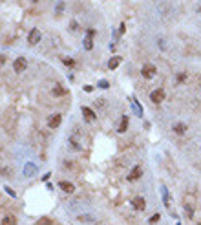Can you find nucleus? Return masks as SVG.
<instances>
[{"label": "nucleus", "mask_w": 201, "mask_h": 225, "mask_svg": "<svg viewBox=\"0 0 201 225\" xmlns=\"http://www.w3.org/2000/svg\"><path fill=\"white\" fill-rule=\"evenodd\" d=\"M156 66H152V64H144L143 66V70H141V75L144 77V79H152V77H156Z\"/></svg>", "instance_id": "f257e3e1"}, {"label": "nucleus", "mask_w": 201, "mask_h": 225, "mask_svg": "<svg viewBox=\"0 0 201 225\" xmlns=\"http://www.w3.org/2000/svg\"><path fill=\"white\" fill-rule=\"evenodd\" d=\"M165 97H166V93H165V90H163V88H157V90H154V92H152V95H150L152 102H156V104L163 102V101H165Z\"/></svg>", "instance_id": "f03ea898"}, {"label": "nucleus", "mask_w": 201, "mask_h": 225, "mask_svg": "<svg viewBox=\"0 0 201 225\" xmlns=\"http://www.w3.org/2000/svg\"><path fill=\"white\" fill-rule=\"evenodd\" d=\"M82 115H84V119H86L88 123H92V121L97 119V114H95L92 108H88V106H82Z\"/></svg>", "instance_id": "7ed1b4c3"}, {"label": "nucleus", "mask_w": 201, "mask_h": 225, "mask_svg": "<svg viewBox=\"0 0 201 225\" xmlns=\"http://www.w3.org/2000/svg\"><path fill=\"white\" fill-rule=\"evenodd\" d=\"M26 66H28V62H26L24 57H19V59H15V62H13V70H15L17 73L24 71V70H26Z\"/></svg>", "instance_id": "20e7f679"}, {"label": "nucleus", "mask_w": 201, "mask_h": 225, "mask_svg": "<svg viewBox=\"0 0 201 225\" xmlns=\"http://www.w3.org/2000/svg\"><path fill=\"white\" fill-rule=\"evenodd\" d=\"M141 176H143V168H141V167H134L132 172L128 174V181H137Z\"/></svg>", "instance_id": "39448f33"}, {"label": "nucleus", "mask_w": 201, "mask_h": 225, "mask_svg": "<svg viewBox=\"0 0 201 225\" xmlns=\"http://www.w3.org/2000/svg\"><path fill=\"white\" fill-rule=\"evenodd\" d=\"M60 121H62L60 114H53V115L48 119V126H49V128H59V126H60Z\"/></svg>", "instance_id": "423d86ee"}, {"label": "nucleus", "mask_w": 201, "mask_h": 225, "mask_svg": "<svg viewBox=\"0 0 201 225\" xmlns=\"http://www.w3.org/2000/svg\"><path fill=\"white\" fill-rule=\"evenodd\" d=\"M93 33H95L93 29H88V35L84 39V50H88V51L93 48Z\"/></svg>", "instance_id": "0eeeda50"}, {"label": "nucleus", "mask_w": 201, "mask_h": 225, "mask_svg": "<svg viewBox=\"0 0 201 225\" xmlns=\"http://www.w3.org/2000/svg\"><path fill=\"white\" fill-rule=\"evenodd\" d=\"M39 41H40V31L37 28H33V29L29 31V35H28V42H29V44H37Z\"/></svg>", "instance_id": "6e6552de"}, {"label": "nucleus", "mask_w": 201, "mask_h": 225, "mask_svg": "<svg viewBox=\"0 0 201 225\" xmlns=\"http://www.w3.org/2000/svg\"><path fill=\"white\" fill-rule=\"evenodd\" d=\"M132 205H134V209H135V210H144V207H146V203H144V198H141V196L134 198Z\"/></svg>", "instance_id": "1a4fd4ad"}, {"label": "nucleus", "mask_w": 201, "mask_h": 225, "mask_svg": "<svg viewBox=\"0 0 201 225\" xmlns=\"http://www.w3.org/2000/svg\"><path fill=\"white\" fill-rule=\"evenodd\" d=\"M59 187L64 190V192H68V194H71L73 190H75V187H73V183H70V181H60Z\"/></svg>", "instance_id": "9d476101"}, {"label": "nucleus", "mask_w": 201, "mask_h": 225, "mask_svg": "<svg viewBox=\"0 0 201 225\" xmlns=\"http://www.w3.org/2000/svg\"><path fill=\"white\" fill-rule=\"evenodd\" d=\"M174 132H176L177 136H183V134L186 132V124L185 123H176L174 124Z\"/></svg>", "instance_id": "9b49d317"}, {"label": "nucleus", "mask_w": 201, "mask_h": 225, "mask_svg": "<svg viewBox=\"0 0 201 225\" xmlns=\"http://www.w3.org/2000/svg\"><path fill=\"white\" fill-rule=\"evenodd\" d=\"M119 64H121V57H113V59L108 61V68H110V70H115Z\"/></svg>", "instance_id": "f8f14e48"}, {"label": "nucleus", "mask_w": 201, "mask_h": 225, "mask_svg": "<svg viewBox=\"0 0 201 225\" xmlns=\"http://www.w3.org/2000/svg\"><path fill=\"white\" fill-rule=\"evenodd\" d=\"M53 95H57V97H62V95H66V90L62 88V86H53Z\"/></svg>", "instance_id": "ddd939ff"}, {"label": "nucleus", "mask_w": 201, "mask_h": 225, "mask_svg": "<svg viewBox=\"0 0 201 225\" xmlns=\"http://www.w3.org/2000/svg\"><path fill=\"white\" fill-rule=\"evenodd\" d=\"M2 225H17V220H15V216H6L4 220H2Z\"/></svg>", "instance_id": "4468645a"}, {"label": "nucleus", "mask_w": 201, "mask_h": 225, "mask_svg": "<svg viewBox=\"0 0 201 225\" xmlns=\"http://www.w3.org/2000/svg\"><path fill=\"white\" fill-rule=\"evenodd\" d=\"M126 128H128V117L124 115V117L121 119V123H119V128H117V130H119V132H126Z\"/></svg>", "instance_id": "2eb2a0df"}, {"label": "nucleus", "mask_w": 201, "mask_h": 225, "mask_svg": "<svg viewBox=\"0 0 201 225\" xmlns=\"http://www.w3.org/2000/svg\"><path fill=\"white\" fill-rule=\"evenodd\" d=\"M64 167H66V168H70V170H73L75 174L79 172V167H77V165L73 163V161H64Z\"/></svg>", "instance_id": "dca6fc26"}, {"label": "nucleus", "mask_w": 201, "mask_h": 225, "mask_svg": "<svg viewBox=\"0 0 201 225\" xmlns=\"http://www.w3.org/2000/svg\"><path fill=\"white\" fill-rule=\"evenodd\" d=\"M185 81H186V73H177V77H176V82H177V84H183Z\"/></svg>", "instance_id": "f3484780"}, {"label": "nucleus", "mask_w": 201, "mask_h": 225, "mask_svg": "<svg viewBox=\"0 0 201 225\" xmlns=\"http://www.w3.org/2000/svg\"><path fill=\"white\" fill-rule=\"evenodd\" d=\"M79 222H93V218L90 214H84V216H79Z\"/></svg>", "instance_id": "a211bd4d"}, {"label": "nucleus", "mask_w": 201, "mask_h": 225, "mask_svg": "<svg viewBox=\"0 0 201 225\" xmlns=\"http://www.w3.org/2000/svg\"><path fill=\"white\" fill-rule=\"evenodd\" d=\"M62 62H64L66 66H70V68H73V66H75V62L71 61V59H62Z\"/></svg>", "instance_id": "6ab92c4d"}, {"label": "nucleus", "mask_w": 201, "mask_h": 225, "mask_svg": "<svg viewBox=\"0 0 201 225\" xmlns=\"http://www.w3.org/2000/svg\"><path fill=\"white\" fill-rule=\"evenodd\" d=\"M159 222V214H154L152 218H150V223H157Z\"/></svg>", "instance_id": "aec40b11"}, {"label": "nucleus", "mask_w": 201, "mask_h": 225, "mask_svg": "<svg viewBox=\"0 0 201 225\" xmlns=\"http://www.w3.org/2000/svg\"><path fill=\"white\" fill-rule=\"evenodd\" d=\"M99 88H108V81H101L99 82Z\"/></svg>", "instance_id": "412c9836"}]
</instances>
